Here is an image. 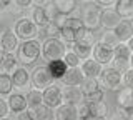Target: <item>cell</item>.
<instances>
[{
  "label": "cell",
  "mask_w": 133,
  "mask_h": 120,
  "mask_svg": "<svg viewBox=\"0 0 133 120\" xmlns=\"http://www.w3.org/2000/svg\"><path fill=\"white\" fill-rule=\"evenodd\" d=\"M40 47H42V42L38 39L20 42L18 48H17V52H15V57H17V60H18V64H22L23 67L33 65L40 59Z\"/></svg>",
  "instance_id": "6da1fadb"
},
{
  "label": "cell",
  "mask_w": 133,
  "mask_h": 120,
  "mask_svg": "<svg viewBox=\"0 0 133 120\" xmlns=\"http://www.w3.org/2000/svg\"><path fill=\"white\" fill-rule=\"evenodd\" d=\"M131 43H133V40L128 42V43L118 42L113 47V59H111L110 67L118 70L120 73H123V72H127V70L131 68V55H133Z\"/></svg>",
  "instance_id": "7a4b0ae2"
},
{
  "label": "cell",
  "mask_w": 133,
  "mask_h": 120,
  "mask_svg": "<svg viewBox=\"0 0 133 120\" xmlns=\"http://www.w3.org/2000/svg\"><path fill=\"white\" fill-rule=\"evenodd\" d=\"M66 50H68L66 45L58 37H55V39H45L40 47V57L48 64V62H53V60H62Z\"/></svg>",
  "instance_id": "3957f363"
},
{
  "label": "cell",
  "mask_w": 133,
  "mask_h": 120,
  "mask_svg": "<svg viewBox=\"0 0 133 120\" xmlns=\"http://www.w3.org/2000/svg\"><path fill=\"white\" fill-rule=\"evenodd\" d=\"M12 30H14L15 37L20 40V42H25V40H35V39H38V35H40V28L32 22L30 17L17 18Z\"/></svg>",
  "instance_id": "277c9868"
},
{
  "label": "cell",
  "mask_w": 133,
  "mask_h": 120,
  "mask_svg": "<svg viewBox=\"0 0 133 120\" xmlns=\"http://www.w3.org/2000/svg\"><path fill=\"white\" fill-rule=\"evenodd\" d=\"M98 85L102 87V90H110V92H118L122 89V73L113 67H103L100 75L97 77Z\"/></svg>",
  "instance_id": "5b68a950"
},
{
  "label": "cell",
  "mask_w": 133,
  "mask_h": 120,
  "mask_svg": "<svg viewBox=\"0 0 133 120\" xmlns=\"http://www.w3.org/2000/svg\"><path fill=\"white\" fill-rule=\"evenodd\" d=\"M42 103L52 110L60 107L63 103V85L60 82H53L45 90H42Z\"/></svg>",
  "instance_id": "8992f818"
},
{
  "label": "cell",
  "mask_w": 133,
  "mask_h": 120,
  "mask_svg": "<svg viewBox=\"0 0 133 120\" xmlns=\"http://www.w3.org/2000/svg\"><path fill=\"white\" fill-rule=\"evenodd\" d=\"M80 92H82L83 102L87 103L103 100V97H105V90H102L97 78H85L80 85Z\"/></svg>",
  "instance_id": "52a82bcc"
},
{
  "label": "cell",
  "mask_w": 133,
  "mask_h": 120,
  "mask_svg": "<svg viewBox=\"0 0 133 120\" xmlns=\"http://www.w3.org/2000/svg\"><path fill=\"white\" fill-rule=\"evenodd\" d=\"M53 77L50 75V72H48V68H47V64L45 65H37L35 68L30 72V85H32V89H35V90H45L48 85H52L53 84Z\"/></svg>",
  "instance_id": "ba28073f"
},
{
  "label": "cell",
  "mask_w": 133,
  "mask_h": 120,
  "mask_svg": "<svg viewBox=\"0 0 133 120\" xmlns=\"http://www.w3.org/2000/svg\"><path fill=\"white\" fill-rule=\"evenodd\" d=\"M91 59L97 60L102 67H108L111 64V59H113V47L97 40L93 43V48H91Z\"/></svg>",
  "instance_id": "9c48e42d"
},
{
  "label": "cell",
  "mask_w": 133,
  "mask_h": 120,
  "mask_svg": "<svg viewBox=\"0 0 133 120\" xmlns=\"http://www.w3.org/2000/svg\"><path fill=\"white\" fill-rule=\"evenodd\" d=\"M100 9L98 5H88L85 7V10H83V17H82V23L85 28H88V30L95 32L100 28Z\"/></svg>",
  "instance_id": "30bf717a"
},
{
  "label": "cell",
  "mask_w": 133,
  "mask_h": 120,
  "mask_svg": "<svg viewBox=\"0 0 133 120\" xmlns=\"http://www.w3.org/2000/svg\"><path fill=\"white\" fill-rule=\"evenodd\" d=\"M10 78H12V85H14V89L17 92L30 89V72H28L27 67H23V65H18V67L10 73Z\"/></svg>",
  "instance_id": "8fae6325"
},
{
  "label": "cell",
  "mask_w": 133,
  "mask_h": 120,
  "mask_svg": "<svg viewBox=\"0 0 133 120\" xmlns=\"http://www.w3.org/2000/svg\"><path fill=\"white\" fill-rule=\"evenodd\" d=\"M20 40L15 37L12 28H5L0 34V53H15Z\"/></svg>",
  "instance_id": "7c38bea8"
},
{
  "label": "cell",
  "mask_w": 133,
  "mask_h": 120,
  "mask_svg": "<svg viewBox=\"0 0 133 120\" xmlns=\"http://www.w3.org/2000/svg\"><path fill=\"white\" fill-rule=\"evenodd\" d=\"M52 15H53L52 5H47V7H33L32 15H30V20L38 28H43L45 25H48V23H50Z\"/></svg>",
  "instance_id": "4fadbf2b"
},
{
  "label": "cell",
  "mask_w": 133,
  "mask_h": 120,
  "mask_svg": "<svg viewBox=\"0 0 133 120\" xmlns=\"http://www.w3.org/2000/svg\"><path fill=\"white\" fill-rule=\"evenodd\" d=\"M116 105L118 109L125 112L127 115H131L133 112V93L130 87H122L118 90V95H116Z\"/></svg>",
  "instance_id": "5bb4252c"
},
{
  "label": "cell",
  "mask_w": 133,
  "mask_h": 120,
  "mask_svg": "<svg viewBox=\"0 0 133 120\" xmlns=\"http://www.w3.org/2000/svg\"><path fill=\"white\" fill-rule=\"evenodd\" d=\"M113 34L116 37L118 42H123V43H128L133 40V23L131 20H120V23L113 28Z\"/></svg>",
  "instance_id": "9a60e30c"
},
{
  "label": "cell",
  "mask_w": 133,
  "mask_h": 120,
  "mask_svg": "<svg viewBox=\"0 0 133 120\" xmlns=\"http://www.w3.org/2000/svg\"><path fill=\"white\" fill-rule=\"evenodd\" d=\"M120 20L122 18L116 15L113 9H102L100 12V27H103L105 30L113 32V28L120 23Z\"/></svg>",
  "instance_id": "2e32d148"
},
{
  "label": "cell",
  "mask_w": 133,
  "mask_h": 120,
  "mask_svg": "<svg viewBox=\"0 0 133 120\" xmlns=\"http://www.w3.org/2000/svg\"><path fill=\"white\" fill-rule=\"evenodd\" d=\"M5 100H7V105H8V110L12 113H20V112L27 110L25 93H22V92H12Z\"/></svg>",
  "instance_id": "e0dca14e"
},
{
  "label": "cell",
  "mask_w": 133,
  "mask_h": 120,
  "mask_svg": "<svg viewBox=\"0 0 133 120\" xmlns=\"http://www.w3.org/2000/svg\"><path fill=\"white\" fill-rule=\"evenodd\" d=\"M53 120H78L77 105L72 103H62L53 110Z\"/></svg>",
  "instance_id": "ac0fdd59"
},
{
  "label": "cell",
  "mask_w": 133,
  "mask_h": 120,
  "mask_svg": "<svg viewBox=\"0 0 133 120\" xmlns=\"http://www.w3.org/2000/svg\"><path fill=\"white\" fill-rule=\"evenodd\" d=\"M78 68H80L83 78H97L100 75V72H102L103 67L98 64L97 60H93L90 57V59H87V60H82V64H80Z\"/></svg>",
  "instance_id": "d6986e66"
},
{
  "label": "cell",
  "mask_w": 133,
  "mask_h": 120,
  "mask_svg": "<svg viewBox=\"0 0 133 120\" xmlns=\"http://www.w3.org/2000/svg\"><path fill=\"white\" fill-rule=\"evenodd\" d=\"M83 80H85V78H83L80 68L75 67V68H66V72H65V75L62 77L60 84L63 87H80Z\"/></svg>",
  "instance_id": "ffe728a7"
},
{
  "label": "cell",
  "mask_w": 133,
  "mask_h": 120,
  "mask_svg": "<svg viewBox=\"0 0 133 120\" xmlns=\"http://www.w3.org/2000/svg\"><path fill=\"white\" fill-rule=\"evenodd\" d=\"M50 5L57 14L68 17L77 10V0H50Z\"/></svg>",
  "instance_id": "44dd1931"
},
{
  "label": "cell",
  "mask_w": 133,
  "mask_h": 120,
  "mask_svg": "<svg viewBox=\"0 0 133 120\" xmlns=\"http://www.w3.org/2000/svg\"><path fill=\"white\" fill-rule=\"evenodd\" d=\"M113 10L120 18L131 20L133 18V0H116L113 3Z\"/></svg>",
  "instance_id": "7402d4cb"
},
{
  "label": "cell",
  "mask_w": 133,
  "mask_h": 120,
  "mask_svg": "<svg viewBox=\"0 0 133 120\" xmlns=\"http://www.w3.org/2000/svg\"><path fill=\"white\" fill-rule=\"evenodd\" d=\"M17 67H18V60L15 53H0V72L2 73L10 75Z\"/></svg>",
  "instance_id": "603a6c76"
},
{
  "label": "cell",
  "mask_w": 133,
  "mask_h": 120,
  "mask_svg": "<svg viewBox=\"0 0 133 120\" xmlns=\"http://www.w3.org/2000/svg\"><path fill=\"white\" fill-rule=\"evenodd\" d=\"M88 110H90V117H100V118H107L110 113V107L105 100H97L88 103Z\"/></svg>",
  "instance_id": "cb8c5ba5"
},
{
  "label": "cell",
  "mask_w": 133,
  "mask_h": 120,
  "mask_svg": "<svg viewBox=\"0 0 133 120\" xmlns=\"http://www.w3.org/2000/svg\"><path fill=\"white\" fill-rule=\"evenodd\" d=\"M47 68H48L50 75L53 77V80H55V82H60L62 77L65 75V72H66V68H68V67L65 65L63 60H53V62H48V64H47Z\"/></svg>",
  "instance_id": "d4e9b609"
},
{
  "label": "cell",
  "mask_w": 133,
  "mask_h": 120,
  "mask_svg": "<svg viewBox=\"0 0 133 120\" xmlns=\"http://www.w3.org/2000/svg\"><path fill=\"white\" fill-rule=\"evenodd\" d=\"M80 102H83L80 87H65V89H63V103L78 105Z\"/></svg>",
  "instance_id": "484cf974"
},
{
  "label": "cell",
  "mask_w": 133,
  "mask_h": 120,
  "mask_svg": "<svg viewBox=\"0 0 133 120\" xmlns=\"http://www.w3.org/2000/svg\"><path fill=\"white\" fill-rule=\"evenodd\" d=\"M91 48H93V45H90V43L73 42L72 47H70V50H72L80 60H87V59H90V57H91Z\"/></svg>",
  "instance_id": "4316f807"
},
{
  "label": "cell",
  "mask_w": 133,
  "mask_h": 120,
  "mask_svg": "<svg viewBox=\"0 0 133 120\" xmlns=\"http://www.w3.org/2000/svg\"><path fill=\"white\" fill-rule=\"evenodd\" d=\"M25 100H27V109L28 110L37 109L38 105H42V92L30 87L28 92H27V95H25Z\"/></svg>",
  "instance_id": "83f0119b"
},
{
  "label": "cell",
  "mask_w": 133,
  "mask_h": 120,
  "mask_svg": "<svg viewBox=\"0 0 133 120\" xmlns=\"http://www.w3.org/2000/svg\"><path fill=\"white\" fill-rule=\"evenodd\" d=\"M75 42H83V43H90L93 45L97 40H95V34L91 30H88V28L82 27L78 28L77 32H75Z\"/></svg>",
  "instance_id": "f1b7e54d"
},
{
  "label": "cell",
  "mask_w": 133,
  "mask_h": 120,
  "mask_svg": "<svg viewBox=\"0 0 133 120\" xmlns=\"http://www.w3.org/2000/svg\"><path fill=\"white\" fill-rule=\"evenodd\" d=\"M12 92H14V85L10 75L0 72V97H8Z\"/></svg>",
  "instance_id": "f546056e"
},
{
  "label": "cell",
  "mask_w": 133,
  "mask_h": 120,
  "mask_svg": "<svg viewBox=\"0 0 133 120\" xmlns=\"http://www.w3.org/2000/svg\"><path fill=\"white\" fill-rule=\"evenodd\" d=\"M32 113H33V118L35 120H53V110L45 107L43 103L38 105L37 109H33Z\"/></svg>",
  "instance_id": "4dcf8cb0"
},
{
  "label": "cell",
  "mask_w": 133,
  "mask_h": 120,
  "mask_svg": "<svg viewBox=\"0 0 133 120\" xmlns=\"http://www.w3.org/2000/svg\"><path fill=\"white\" fill-rule=\"evenodd\" d=\"M65 62V65L68 68H75V67H80V64H82V60L78 59L77 55L72 52V50H66L65 52V55H63V59H62Z\"/></svg>",
  "instance_id": "1f68e13d"
},
{
  "label": "cell",
  "mask_w": 133,
  "mask_h": 120,
  "mask_svg": "<svg viewBox=\"0 0 133 120\" xmlns=\"http://www.w3.org/2000/svg\"><path fill=\"white\" fill-rule=\"evenodd\" d=\"M62 27L72 28L73 32H77L78 28H82V27H83V23H82V18H80V17H73V15H68V17L65 18V22H63V25H62Z\"/></svg>",
  "instance_id": "d6a6232c"
},
{
  "label": "cell",
  "mask_w": 133,
  "mask_h": 120,
  "mask_svg": "<svg viewBox=\"0 0 133 120\" xmlns=\"http://www.w3.org/2000/svg\"><path fill=\"white\" fill-rule=\"evenodd\" d=\"M40 30L43 32V35L47 37V39H55V37H58V30H60V28L50 22L48 25H45L43 28H40Z\"/></svg>",
  "instance_id": "836d02e7"
},
{
  "label": "cell",
  "mask_w": 133,
  "mask_h": 120,
  "mask_svg": "<svg viewBox=\"0 0 133 120\" xmlns=\"http://www.w3.org/2000/svg\"><path fill=\"white\" fill-rule=\"evenodd\" d=\"M100 42H103V43H108V45H111V47H115L116 43H118V40H116V37L113 32H110V30H105L102 34V37H100Z\"/></svg>",
  "instance_id": "e575fe53"
},
{
  "label": "cell",
  "mask_w": 133,
  "mask_h": 120,
  "mask_svg": "<svg viewBox=\"0 0 133 120\" xmlns=\"http://www.w3.org/2000/svg\"><path fill=\"white\" fill-rule=\"evenodd\" d=\"M77 113H78V120H85L90 117V110H88V103L87 102H80L77 105Z\"/></svg>",
  "instance_id": "d590c367"
},
{
  "label": "cell",
  "mask_w": 133,
  "mask_h": 120,
  "mask_svg": "<svg viewBox=\"0 0 133 120\" xmlns=\"http://www.w3.org/2000/svg\"><path fill=\"white\" fill-rule=\"evenodd\" d=\"M131 85H133V68L122 73V87H130L131 89Z\"/></svg>",
  "instance_id": "8d00e7d4"
},
{
  "label": "cell",
  "mask_w": 133,
  "mask_h": 120,
  "mask_svg": "<svg viewBox=\"0 0 133 120\" xmlns=\"http://www.w3.org/2000/svg\"><path fill=\"white\" fill-rule=\"evenodd\" d=\"M8 113H10V110H8V105H7V100L3 97H0V120L7 118Z\"/></svg>",
  "instance_id": "74e56055"
},
{
  "label": "cell",
  "mask_w": 133,
  "mask_h": 120,
  "mask_svg": "<svg viewBox=\"0 0 133 120\" xmlns=\"http://www.w3.org/2000/svg\"><path fill=\"white\" fill-rule=\"evenodd\" d=\"M14 5L20 10H28L32 7V0H14Z\"/></svg>",
  "instance_id": "f35d334b"
},
{
  "label": "cell",
  "mask_w": 133,
  "mask_h": 120,
  "mask_svg": "<svg viewBox=\"0 0 133 120\" xmlns=\"http://www.w3.org/2000/svg\"><path fill=\"white\" fill-rule=\"evenodd\" d=\"M15 120H35L33 118V113H32V110H23V112H20V113H17V117Z\"/></svg>",
  "instance_id": "ab89813d"
},
{
  "label": "cell",
  "mask_w": 133,
  "mask_h": 120,
  "mask_svg": "<svg viewBox=\"0 0 133 120\" xmlns=\"http://www.w3.org/2000/svg\"><path fill=\"white\" fill-rule=\"evenodd\" d=\"M14 0H0V14L2 12H12Z\"/></svg>",
  "instance_id": "60d3db41"
},
{
  "label": "cell",
  "mask_w": 133,
  "mask_h": 120,
  "mask_svg": "<svg viewBox=\"0 0 133 120\" xmlns=\"http://www.w3.org/2000/svg\"><path fill=\"white\" fill-rule=\"evenodd\" d=\"M93 2H95V5H98V7H103V9H111L116 0H93Z\"/></svg>",
  "instance_id": "b9f144b4"
},
{
  "label": "cell",
  "mask_w": 133,
  "mask_h": 120,
  "mask_svg": "<svg viewBox=\"0 0 133 120\" xmlns=\"http://www.w3.org/2000/svg\"><path fill=\"white\" fill-rule=\"evenodd\" d=\"M33 7H47L50 5V0H32Z\"/></svg>",
  "instance_id": "7bdbcfd3"
},
{
  "label": "cell",
  "mask_w": 133,
  "mask_h": 120,
  "mask_svg": "<svg viewBox=\"0 0 133 120\" xmlns=\"http://www.w3.org/2000/svg\"><path fill=\"white\" fill-rule=\"evenodd\" d=\"M85 2H90V0H85Z\"/></svg>",
  "instance_id": "ee69618b"
},
{
  "label": "cell",
  "mask_w": 133,
  "mask_h": 120,
  "mask_svg": "<svg viewBox=\"0 0 133 120\" xmlns=\"http://www.w3.org/2000/svg\"><path fill=\"white\" fill-rule=\"evenodd\" d=\"M127 120H130V118H127Z\"/></svg>",
  "instance_id": "f6af8a7d"
}]
</instances>
